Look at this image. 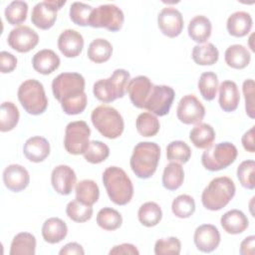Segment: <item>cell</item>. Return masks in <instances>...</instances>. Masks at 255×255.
<instances>
[{
  "label": "cell",
  "mask_w": 255,
  "mask_h": 255,
  "mask_svg": "<svg viewBox=\"0 0 255 255\" xmlns=\"http://www.w3.org/2000/svg\"><path fill=\"white\" fill-rule=\"evenodd\" d=\"M85 85V79L79 73H62L53 80V95L65 114L74 116L84 112L87 107Z\"/></svg>",
  "instance_id": "obj_1"
},
{
  "label": "cell",
  "mask_w": 255,
  "mask_h": 255,
  "mask_svg": "<svg viewBox=\"0 0 255 255\" xmlns=\"http://www.w3.org/2000/svg\"><path fill=\"white\" fill-rule=\"evenodd\" d=\"M103 183L110 199L117 205L128 204L133 195V185L127 172L118 166H110L103 173Z\"/></svg>",
  "instance_id": "obj_2"
},
{
  "label": "cell",
  "mask_w": 255,
  "mask_h": 255,
  "mask_svg": "<svg viewBox=\"0 0 255 255\" xmlns=\"http://www.w3.org/2000/svg\"><path fill=\"white\" fill-rule=\"evenodd\" d=\"M159 157L160 147L157 143L140 141L134 146L129 160L131 170L138 178H149L156 170Z\"/></svg>",
  "instance_id": "obj_3"
},
{
  "label": "cell",
  "mask_w": 255,
  "mask_h": 255,
  "mask_svg": "<svg viewBox=\"0 0 255 255\" xmlns=\"http://www.w3.org/2000/svg\"><path fill=\"white\" fill-rule=\"evenodd\" d=\"M236 191L233 180L227 176H219L212 179L201 194L203 206L211 211H217L225 207L234 197Z\"/></svg>",
  "instance_id": "obj_4"
},
{
  "label": "cell",
  "mask_w": 255,
  "mask_h": 255,
  "mask_svg": "<svg viewBox=\"0 0 255 255\" xmlns=\"http://www.w3.org/2000/svg\"><path fill=\"white\" fill-rule=\"evenodd\" d=\"M129 80L130 75L128 71L117 69L110 78L99 80L94 84V96L103 103H112L125 96Z\"/></svg>",
  "instance_id": "obj_5"
},
{
  "label": "cell",
  "mask_w": 255,
  "mask_h": 255,
  "mask_svg": "<svg viewBox=\"0 0 255 255\" xmlns=\"http://www.w3.org/2000/svg\"><path fill=\"white\" fill-rule=\"evenodd\" d=\"M91 121L103 136L111 139L122 135L125 128L122 115L115 108L106 105H101L93 110Z\"/></svg>",
  "instance_id": "obj_6"
},
{
  "label": "cell",
  "mask_w": 255,
  "mask_h": 255,
  "mask_svg": "<svg viewBox=\"0 0 255 255\" xmlns=\"http://www.w3.org/2000/svg\"><path fill=\"white\" fill-rule=\"evenodd\" d=\"M18 100L24 110L33 116L43 114L48 107V99L42 83L35 79L24 81L18 89Z\"/></svg>",
  "instance_id": "obj_7"
},
{
  "label": "cell",
  "mask_w": 255,
  "mask_h": 255,
  "mask_svg": "<svg viewBox=\"0 0 255 255\" xmlns=\"http://www.w3.org/2000/svg\"><path fill=\"white\" fill-rule=\"evenodd\" d=\"M237 154V148L233 143L229 141L219 142L205 148L201 156V163L207 170L218 171L232 164Z\"/></svg>",
  "instance_id": "obj_8"
},
{
  "label": "cell",
  "mask_w": 255,
  "mask_h": 255,
  "mask_svg": "<svg viewBox=\"0 0 255 255\" xmlns=\"http://www.w3.org/2000/svg\"><path fill=\"white\" fill-rule=\"evenodd\" d=\"M91 129L84 121L71 122L65 129V149L74 155L84 154L90 145Z\"/></svg>",
  "instance_id": "obj_9"
},
{
  "label": "cell",
  "mask_w": 255,
  "mask_h": 255,
  "mask_svg": "<svg viewBox=\"0 0 255 255\" xmlns=\"http://www.w3.org/2000/svg\"><path fill=\"white\" fill-rule=\"evenodd\" d=\"M125 16L123 11L114 4L100 5L94 8L89 18V26L93 28H105L117 32L123 27Z\"/></svg>",
  "instance_id": "obj_10"
},
{
  "label": "cell",
  "mask_w": 255,
  "mask_h": 255,
  "mask_svg": "<svg viewBox=\"0 0 255 255\" xmlns=\"http://www.w3.org/2000/svg\"><path fill=\"white\" fill-rule=\"evenodd\" d=\"M174 96L175 93L171 87L165 85H153L143 109L151 112V114L163 117L169 113Z\"/></svg>",
  "instance_id": "obj_11"
},
{
  "label": "cell",
  "mask_w": 255,
  "mask_h": 255,
  "mask_svg": "<svg viewBox=\"0 0 255 255\" xmlns=\"http://www.w3.org/2000/svg\"><path fill=\"white\" fill-rule=\"evenodd\" d=\"M176 116L185 125L199 124L205 116V109L194 95H186L178 103Z\"/></svg>",
  "instance_id": "obj_12"
},
{
  "label": "cell",
  "mask_w": 255,
  "mask_h": 255,
  "mask_svg": "<svg viewBox=\"0 0 255 255\" xmlns=\"http://www.w3.org/2000/svg\"><path fill=\"white\" fill-rule=\"evenodd\" d=\"M7 42L13 50L19 53H27L38 45L39 36L36 31L28 26H18L11 30Z\"/></svg>",
  "instance_id": "obj_13"
},
{
  "label": "cell",
  "mask_w": 255,
  "mask_h": 255,
  "mask_svg": "<svg viewBox=\"0 0 255 255\" xmlns=\"http://www.w3.org/2000/svg\"><path fill=\"white\" fill-rule=\"evenodd\" d=\"M157 24L163 35L174 38L182 32L183 18L176 8L165 7L157 16Z\"/></svg>",
  "instance_id": "obj_14"
},
{
  "label": "cell",
  "mask_w": 255,
  "mask_h": 255,
  "mask_svg": "<svg viewBox=\"0 0 255 255\" xmlns=\"http://www.w3.org/2000/svg\"><path fill=\"white\" fill-rule=\"evenodd\" d=\"M220 233L212 224H202L195 229L193 240L196 248L204 253L215 250L220 243Z\"/></svg>",
  "instance_id": "obj_15"
},
{
  "label": "cell",
  "mask_w": 255,
  "mask_h": 255,
  "mask_svg": "<svg viewBox=\"0 0 255 255\" xmlns=\"http://www.w3.org/2000/svg\"><path fill=\"white\" fill-rule=\"evenodd\" d=\"M77 181V175L72 167L65 164L57 165L51 173V183L56 192L68 195L72 192Z\"/></svg>",
  "instance_id": "obj_16"
},
{
  "label": "cell",
  "mask_w": 255,
  "mask_h": 255,
  "mask_svg": "<svg viewBox=\"0 0 255 255\" xmlns=\"http://www.w3.org/2000/svg\"><path fill=\"white\" fill-rule=\"evenodd\" d=\"M153 84L145 76H137L130 79L127 88V92L132 105L138 109H143L150 95Z\"/></svg>",
  "instance_id": "obj_17"
},
{
  "label": "cell",
  "mask_w": 255,
  "mask_h": 255,
  "mask_svg": "<svg viewBox=\"0 0 255 255\" xmlns=\"http://www.w3.org/2000/svg\"><path fill=\"white\" fill-rule=\"evenodd\" d=\"M3 182L9 190L20 192L29 185L30 175L24 166L20 164H10L6 166L3 171Z\"/></svg>",
  "instance_id": "obj_18"
},
{
  "label": "cell",
  "mask_w": 255,
  "mask_h": 255,
  "mask_svg": "<svg viewBox=\"0 0 255 255\" xmlns=\"http://www.w3.org/2000/svg\"><path fill=\"white\" fill-rule=\"evenodd\" d=\"M58 48L67 58L78 57L84 48V38L78 31L66 29L58 38Z\"/></svg>",
  "instance_id": "obj_19"
},
{
  "label": "cell",
  "mask_w": 255,
  "mask_h": 255,
  "mask_svg": "<svg viewBox=\"0 0 255 255\" xmlns=\"http://www.w3.org/2000/svg\"><path fill=\"white\" fill-rule=\"evenodd\" d=\"M57 20V10L52 7L48 0L37 3L31 14L32 23L41 30L52 28Z\"/></svg>",
  "instance_id": "obj_20"
},
{
  "label": "cell",
  "mask_w": 255,
  "mask_h": 255,
  "mask_svg": "<svg viewBox=\"0 0 255 255\" xmlns=\"http://www.w3.org/2000/svg\"><path fill=\"white\" fill-rule=\"evenodd\" d=\"M23 153L30 161L41 162L50 153V143L43 136H32L24 143Z\"/></svg>",
  "instance_id": "obj_21"
},
{
  "label": "cell",
  "mask_w": 255,
  "mask_h": 255,
  "mask_svg": "<svg viewBox=\"0 0 255 255\" xmlns=\"http://www.w3.org/2000/svg\"><path fill=\"white\" fill-rule=\"evenodd\" d=\"M59 56L50 49L37 52L32 59V65L36 72L42 75H49L56 71L60 66Z\"/></svg>",
  "instance_id": "obj_22"
},
{
  "label": "cell",
  "mask_w": 255,
  "mask_h": 255,
  "mask_svg": "<svg viewBox=\"0 0 255 255\" xmlns=\"http://www.w3.org/2000/svg\"><path fill=\"white\" fill-rule=\"evenodd\" d=\"M252 25L253 20L249 13L244 11H237L228 17L226 28L231 36L241 38L250 32Z\"/></svg>",
  "instance_id": "obj_23"
},
{
  "label": "cell",
  "mask_w": 255,
  "mask_h": 255,
  "mask_svg": "<svg viewBox=\"0 0 255 255\" xmlns=\"http://www.w3.org/2000/svg\"><path fill=\"white\" fill-rule=\"evenodd\" d=\"M240 95L237 85L233 81H223L219 86V106L226 112H234L239 105Z\"/></svg>",
  "instance_id": "obj_24"
},
{
  "label": "cell",
  "mask_w": 255,
  "mask_h": 255,
  "mask_svg": "<svg viewBox=\"0 0 255 255\" xmlns=\"http://www.w3.org/2000/svg\"><path fill=\"white\" fill-rule=\"evenodd\" d=\"M220 223L224 231L228 234H240L249 226L248 218L238 209H231L225 212L220 218Z\"/></svg>",
  "instance_id": "obj_25"
},
{
  "label": "cell",
  "mask_w": 255,
  "mask_h": 255,
  "mask_svg": "<svg viewBox=\"0 0 255 255\" xmlns=\"http://www.w3.org/2000/svg\"><path fill=\"white\" fill-rule=\"evenodd\" d=\"M68 234V227L65 221L58 217L48 218L42 226V236L50 244L61 242Z\"/></svg>",
  "instance_id": "obj_26"
},
{
  "label": "cell",
  "mask_w": 255,
  "mask_h": 255,
  "mask_svg": "<svg viewBox=\"0 0 255 255\" xmlns=\"http://www.w3.org/2000/svg\"><path fill=\"white\" fill-rule=\"evenodd\" d=\"M211 30L210 20L203 15L193 17L188 24V35L191 40L197 43L206 42L211 35Z\"/></svg>",
  "instance_id": "obj_27"
},
{
  "label": "cell",
  "mask_w": 255,
  "mask_h": 255,
  "mask_svg": "<svg viewBox=\"0 0 255 255\" xmlns=\"http://www.w3.org/2000/svg\"><path fill=\"white\" fill-rule=\"evenodd\" d=\"M224 59L226 64L237 70L246 68L251 60V55L246 47L243 45L235 44L229 46L224 54Z\"/></svg>",
  "instance_id": "obj_28"
},
{
  "label": "cell",
  "mask_w": 255,
  "mask_h": 255,
  "mask_svg": "<svg viewBox=\"0 0 255 255\" xmlns=\"http://www.w3.org/2000/svg\"><path fill=\"white\" fill-rule=\"evenodd\" d=\"M36 252V238L29 232H20L14 236L10 255H34Z\"/></svg>",
  "instance_id": "obj_29"
},
{
  "label": "cell",
  "mask_w": 255,
  "mask_h": 255,
  "mask_svg": "<svg viewBox=\"0 0 255 255\" xmlns=\"http://www.w3.org/2000/svg\"><path fill=\"white\" fill-rule=\"evenodd\" d=\"M189 139L194 146L207 148L215 139V131L210 125L199 123L190 130Z\"/></svg>",
  "instance_id": "obj_30"
},
{
  "label": "cell",
  "mask_w": 255,
  "mask_h": 255,
  "mask_svg": "<svg viewBox=\"0 0 255 255\" xmlns=\"http://www.w3.org/2000/svg\"><path fill=\"white\" fill-rule=\"evenodd\" d=\"M75 191L76 199L89 206L95 204L100 196V189L98 184L91 179H84L78 182Z\"/></svg>",
  "instance_id": "obj_31"
},
{
  "label": "cell",
  "mask_w": 255,
  "mask_h": 255,
  "mask_svg": "<svg viewBox=\"0 0 255 255\" xmlns=\"http://www.w3.org/2000/svg\"><path fill=\"white\" fill-rule=\"evenodd\" d=\"M113 54L112 44L103 38H98L93 40L88 48V58L97 64L105 63L110 60Z\"/></svg>",
  "instance_id": "obj_32"
},
{
  "label": "cell",
  "mask_w": 255,
  "mask_h": 255,
  "mask_svg": "<svg viewBox=\"0 0 255 255\" xmlns=\"http://www.w3.org/2000/svg\"><path fill=\"white\" fill-rule=\"evenodd\" d=\"M184 180L183 167L178 162L168 163L162 173V185L167 190H176Z\"/></svg>",
  "instance_id": "obj_33"
},
{
  "label": "cell",
  "mask_w": 255,
  "mask_h": 255,
  "mask_svg": "<svg viewBox=\"0 0 255 255\" xmlns=\"http://www.w3.org/2000/svg\"><path fill=\"white\" fill-rule=\"evenodd\" d=\"M219 52L212 43L196 45L192 50L193 61L200 66H211L218 61Z\"/></svg>",
  "instance_id": "obj_34"
},
{
  "label": "cell",
  "mask_w": 255,
  "mask_h": 255,
  "mask_svg": "<svg viewBox=\"0 0 255 255\" xmlns=\"http://www.w3.org/2000/svg\"><path fill=\"white\" fill-rule=\"evenodd\" d=\"M137 217L143 226L153 227L160 222L162 218V211L157 203L148 201L139 207Z\"/></svg>",
  "instance_id": "obj_35"
},
{
  "label": "cell",
  "mask_w": 255,
  "mask_h": 255,
  "mask_svg": "<svg viewBox=\"0 0 255 255\" xmlns=\"http://www.w3.org/2000/svg\"><path fill=\"white\" fill-rule=\"evenodd\" d=\"M19 118V110L15 104L12 102L2 103L0 112V130L2 132L12 130L18 125Z\"/></svg>",
  "instance_id": "obj_36"
},
{
  "label": "cell",
  "mask_w": 255,
  "mask_h": 255,
  "mask_svg": "<svg viewBox=\"0 0 255 255\" xmlns=\"http://www.w3.org/2000/svg\"><path fill=\"white\" fill-rule=\"evenodd\" d=\"M97 223L102 229L113 231L121 227L123 217L118 210L111 207H104L97 214Z\"/></svg>",
  "instance_id": "obj_37"
},
{
  "label": "cell",
  "mask_w": 255,
  "mask_h": 255,
  "mask_svg": "<svg viewBox=\"0 0 255 255\" xmlns=\"http://www.w3.org/2000/svg\"><path fill=\"white\" fill-rule=\"evenodd\" d=\"M135 127L138 133L142 136L149 137L155 135L159 130V121L151 113H141L135 121Z\"/></svg>",
  "instance_id": "obj_38"
},
{
  "label": "cell",
  "mask_w": 255,
  "mask_h": 255,
  "mask_svg": "<svg viewBox=\"0 0 255 255\" xmlns=\"http://www.w3.org/2000/svg\"><path fill=\"white\" fill-rule=\"evenodd\" d=\"M218 78L213 72H205L200 75L198 80V90L202 98L206 101H212L217 93Z\"/></svg>",
  "instance_id": "obj_39"
},
{
  "label": "cell",
  "mask_w": 255,
  "mask_h": 255,
  "mask_svg": "<svg viewBox=\"0 0 255 255\" xmlns=\"http://www.w3.org/2000/svg\"><path fill=\"white\" fill-rule=\"evenodd\" d=\"M5 19L6 21L13 26L20 25L23 23L28 14V4L25 1H12L6 8H5Z\"/></svg>",
  "instance_id": "obj_40"
},
{
  "label": "cell",
  "mask_w": 255,
  "mask_h": 255,
  "mask_svg": "<svg viewBox=\"0 0 255 255\" xmlns=\"http://www.w3.org/2000/svg\"><path fill=\"white\" fill-rule=\"evenodd\" d=\"M191 156V149L182 140H173L166 146V157L170 161L185 163Z\"/></svg>",
  "instance_id": "obj_41"
},
{
  "label": "cell",
  "mask_w": 255,
  "mask_h": 255,
  "mask_svg": "<svg viewBox=\"0 0 255 255\" xmlns=\"http://www.w3.org/2000/svg\"><path fill=\"white\" fill-rule=\"evenodd\" d=\"M171 210L178 218H188L195 211V201L188 194H180L173 199Z\"/></svg>",
  "instance_id": "obj_42"
},
{
  "label": "cell",
  "mask_w": 255,
  "mask_h": 255,
  "mask_svg": "<svg viewBox=\"0 0 255 255\" xmlns=\"http://www.w3.org/2000/svg\"><path fill=\"white\" fill-rule=\"evenodd\" d=\"M68 217L75 222H86L92 218L93 207L83 204L77 199L70 201L66 207Z\"/></svg>",
  "instance_id": "obj_43"
},
{
  "label": "cell",
  "mask_w": 255,
  "mask_h": 255,
  "mask_svg": "<svg viewBox=\"0 0 255 255\" xmlns=\"http://www.w3.org/2000/svg\"><path fill=\"white\" fill-rule=\"evenodd\" d=\"M110 155L109 146L101 140H92L86 152L84 153L85 159L93 164L105 161Z\"/></svg>",
  "instance_id": "obj_44"
},
{
  "label": "cell",
  "mask_w": 255,
  "mask_h": 255,
  "mask_svg": "<svg viewBox=\"0 0 255 255\" xmlns=\"http://www.w3.org/2000/svg\"><path fill=\"white\" fill-rule=\"evenodd\" d=\"M93 9L91 5L83 2H74L70 7V19L76 25L87 26L89 25V18Z\"/></svg>",
  "instance_id": "obj_45"
},
{
  "label": "cell",
  "mask_w": 255,
  "mask_h": 255,
  "mask_svg": "<svg viewBox=\"0 0 255 255\" xmlns=\"http://www.w3.org/2000/svg\"><path fill=\"white\" fill-rule=\"evenodd\" d=\"M255 162L253 159H247L242 161L237 167V177L241 185L247 189L255 188L254 181Z\"/></svg>",
  "instance_id": "obj_46"
},
{
  "label": "cell",
  "mask_w": 255,
  "mask_h": 255,
  "mask_svg": "<svg viewBox=\"0 0 255 255\" xmlns=\"http://www.w3.org/2000/svg\"><path fill=\"white\" fill-rule=\"evenodd\" d=\"M181 250L180 240L176 237L158 239L154 244L155 255H178Z\"/></svg>",
  "instance_id": "obj_47"
},
{
  "label": "cell",
  "mask_w": 255,
  "mask_h": 255,
  "mask_svg": "<svg viewBox=\"0 0 255 255\" xmlns=\"http://www.w3.org/2000/svg\"><path fill=\"white\" fill-rule=\"evenodd\" d=\"M254 81L252 79H248L245 80L243 82V94H244V98H245V110H246V114L248 115L249 118L254 119L255 117V112H254V103H255V99H254Z\"/></svg>",
  "instance_id": "obj_48"
},
{
  "label": "cell",
  "mask_w": 255,
  "mask_h": 255,
  "mask_svg": "<svg viewBox=\"0 0 255 255\" xmlns=\"http://www.w3.org/2000/svg\"><path fill=\"white\" fill-rule=\"evenodd\" d=\"M17 66V58L6 51H2L0 53V70L1 73L7 74L14 71Z\"/></svg>",
  "instance_id": "obj_49"
},
{
  "label": "cell",
  "mask_w": 255,
  "mask_h": 255,
  "mask_svg": "<svg viewBox=\"0 0 255 255\" xmlns=\"http://www.w3.org/2000/svg\"><path fill=\"white\" fill-rule=\"evenodd\" d=\"M110 255H138L139 251L136 247L130 243H123L114 246L110 252Z\"/></svg>",
  "instance_id": "obj_50"
},
{
  "label": "cell",
  "mask_w": 255,
  "mask_h": 255,
  "mask_svg": "<svg viewBox=\"0 0 255 255\" xmlns=\"http://www.w3.org/2000/svg\"><path fill=\"white\" fill-rule=\"evenodd\" d=\"M254 128L252 127L249 130H247L243 135H242V145L245 150L249 152H254L255 151V144H254Z\"/></svg>",
  "instance_id": "obj_51"
},
{
  "label": "cell",
  "mask_w": 255,
  "mask_h": 255,
  "mask_svg": "<svg viewBox=\"0 0 255 255\" xmlns=\"http://www.w3.org/2000/svg\"><path fill=\"white\" fill-rule=\"evenodd\" d=\"M60 255H84L85 251L82 247V245H80L77 242H70L68 244H66L59 252Z\"/></svg>",
  "instance_id": "obj_52"
},
{
  "label": "cell",
  "mask_w": 255,
  "mask_h": 255,
  "mask_svg": "<svg viewBox=\"0 0 255 255\" xmlns=\"http://www.w3.org/2000/svg\"><path fill=\"white\" fill-rule=\"evenodd\" d=\"M254 244L255 236L251 235L246 237L240 244V254L241 255H253L254 254Z\"/></svg>",
  "instance_id": "obj_53"
}]
</instances>
